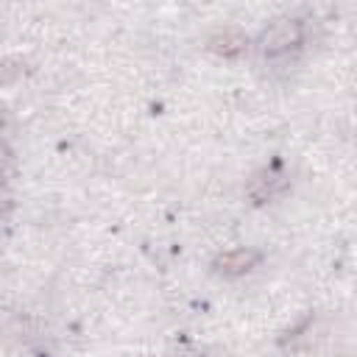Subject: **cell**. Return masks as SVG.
Listing matches in <instances>:
<instances>
[{
	"label": "cell",
	"instance_id": "6da1fadb",
	"mask_svg": "<svg viewBox=\"0 0 357 357\" xmlns=\"http://www.w3.org/2000/svg\"><path fill=\"white\" fill-rule=\"evenodd\" d=\"M304 36V25L298 20H279L259 36V50L265 56H279L290 47H296Z\"/></svg>",
	"mask_w": 357,
	"mask_h": 357
},
{
	"label": "cell",
	"instance_id": "7a4b0ae2",
	"mask_svg": "<svg viewBox=\"0 0 357 357\" xmlns=\"http://www.w3.org/2000/svg\"><path fill=\"white\" fill-rule=\"evenodd\" d=\"M259 251L254 248H234V251H226L215 259V271L223 273V276H240L245 271H251L257 262H259Z\"/></svg>",
	"mask_w": 357,
	"mask_h": 357
},
{
	"label": "cell",
	"instance_id": "277c9868",
	"mask_svg": "<svg viewBox=\"0 0 357 357\" xmlns=\"http://www.w3.org/2000/svg\"><path fill=\"white\" fill-rule=\"evenodd\" d=\"M284 184H287L284 176H268V178H257L248 192H251V198H254L257 204H265V201H271L276 192H282Z\"/></svg>",
	"mask_w": 357,
	"mask_h": 357
},
{
	"label": "cell",
	"instance_id": "3957f363",
	"mask_svg": "<svg viewBox=\"0 0 357 357\" xmlns=\"http://www.w3.org/2000/svg\"><path fill=\"white\" fill-rule=\"evenodd\" d=\"M209 47H212L215 53L231 59V56L243 53V47H245V36L237 33V31H223V33H218V36L209 39Z\"/></svg>",
	"mask_w": 357,
	"mask_h": 357
}]
</instances>
